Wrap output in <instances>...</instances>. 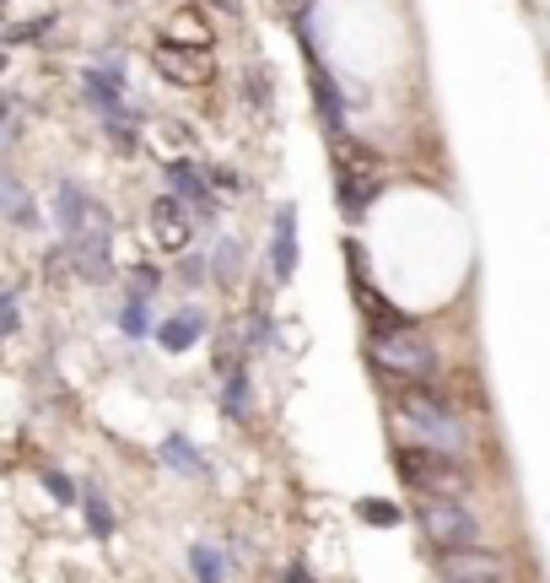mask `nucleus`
<instances>
[{
    "label": "nucleus",
    "mask_w": 550,
    "mask_h": 583,
    "mask_svg": "<svg viewBox=\"0 0 550 583\" xmlns=\"http://www.w3.org/2000/svg\"><path fill=\"white\" fill-rule=\"evenodd\" d=\"M395 422L411 443H426V448H442V454L470 448V427H464L459 406L448 395H437L432 384H400L395 389Z\"/></svg>",
    "instance_id": "nucleus-1"
},
{
    "label": "nucleus",
    "mask_w": 550,
    "mask_h": 583,
    "mask_svg": "<svg viewBox=\"0 0 550 583\" xmlns=\"http://www.w3.org/2000/svg\"><path fill=\"white\" fill-rule=\"evenodd\" d=\"M367 362H373V373H384L395 384H432V373H437V351L411 324H378L367 335Z\"/></svg>",
    "instance_id": "nucleus-2"
},
{
    "label": "nucleus",
    "mask_w": 550,
    "mask_h": 583,
    "mask_svg": "<svg viewBox=\"0 0 550 583\" xmlns=\"http://www.w3.org/2000/svg\"><path fill=\"white\" fill-rule=\"evenodd\" d=\"M415 524H421V535H426L432 551H470L475 535H480V524H475L464 492H421Z\"/></svg>",
    "instance_id": "nucleus-3"
},
{
    "label": "nucleus",
    "mask_w": 550,
    "mask_h": 583,
    "mask_svg": "<svg viewBox=\"0 0 550 583\" xmlns=\"http://www.w3.org/2000/svg\"><path fill=\"white\" fill-rule=\"evenodd\" d=\"M395 464H400V481L411 486L415 497L421 492H464V464H459V454H442V448H426V443H400V454H395Z\"/></svg>",
    "instance_id": "nucleus-4"
},
{
    "label": "nucleus",
    "mask_w": 550,
    "mask_h": 583,
    "mask_svg": "<svg viewBox=\"0 0 550 583\" xmlns=\"http://www.w3.org/2000/svg\"><path fill=\"white\" fill-rule=\"evenodd\" d=\"M373 189H378V162L367 151H357V146H351V157L340 151V200L351 211H362L373 200Z\"/></svg>",
    "instance_id": "nucleus-5"
},
{
    "label": "nucleus",
    "mask_w": 550,
    "mask_h": 583,
    "mask_svg": "<svg viewBox=\"0 0 550 583\" xmlns=\"http://www.w3.org/2000/svg\"><path fill=\"white\" fill-rule=\"evenodd\" d=\"M211 71L205 49H162V76H178V82H200Z\"/></svg>",
    "instance_id": "nucleus-6"
},
{
    "label": "nucleus",
    "mask_w": 550,
    "mask_h": 583,
    "mask_svg": "<svg viewBox=\"0 0 550 583\" xmlns=\"http://www.w3.org/2000/svg\"><path fill=\"white\" fill-rule=\"evenodd\" d=\"M437 573H442V579H502L508 568H502V562H486V557H459V551H448V557L437 562Z\"/></svg>",
    "instance_id": "nucleus-7"
},
{
    "label": "nucleus",
    "mask_w": 550,
    "mask_h": 583,
    "mask_svg": "<svg viewBox=\"0 0 550 583\" xmlns=\"http://www.w3.org/2000/svg\"><path fill=\"white\" fill-rule=\"evenodd\" d=\"M275 276H291V211L275 216Z\"/></svg>",
    "instance_id": "nucleus-8"
},
{
    "label": "nucleus",
    "mask_w": 550,
    "mask_h": 583,
    "mask_svg": "<svg viewBox=\"0 0 550 583\" xmlns=\"http://www.w3.org/2000/svg\"><path fill=\"white\" fill-rule=\"evenodd\" d=\"M157 233H162V244H167V249H178L189 227H184V216H178L173 206H157Z\"/></svg>",
    "instance_id": "nucleus-9"
},
{
    "label": "nucleus",
    "mask_w": 550,
    "mask_h": 583,
    "mask_svg": "<svg viewBox=\"0 0 550 583\" xmlns=\"http://www.w3.org/2000/svg\"><path fill=\"white\" fill-rule=\"evenodd\" d=\"M189 330H195V319H167V324H162V340H167V346H189Z\"/></svg>",
    "instance_id": "nucleus-10"
},
{
    "label": "nucleus",
    "mask_w": 550,
    "mask_h": 583,
    "mask_svg": "<svg viewBox=\"0 0 550 583\" xmlns=\"http://www.w3.org/2000/svg\"><path fill=\"white\" fill-rule=\"evenodd\" d=\"M362 513H367V519H373V524H395V508H384V503H367V508H362Z\"/></svg>",
    "instance_id": "nucleus-11"
}]
</instances>
